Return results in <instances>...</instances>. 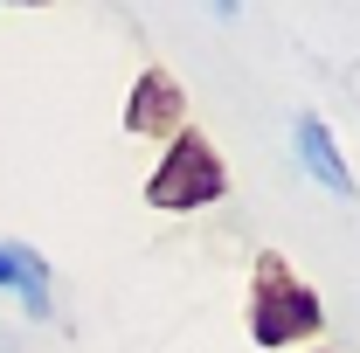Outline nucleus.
Instances as JSON below:
<instances>
[{"mask_svg":"<svg viewBox=\"0 0 360 353\" xmlns=\"http://www.w3.org/2000/svg\"><path fill=\"white\" fill-rule=\"evenodd\" d=\"M319 333H326L319 291L277 250H264L257 257V277H250V340L257 347H298V340H319Z\"/></svg>","mask_w":360,"mask_h":353,"instance_id":"obj_1","label":"nucleus"},{"mask_svg":"<svg viewBox=\"0 0 360 353\" xmlns=\"http://www.w3.org/2000/svg\"><path fill=\"white\" fill-rule=\"evenodd\" d=\"M222 194H229V167H222V153L208 146V132L180 125V132L167 139V153H160L153 180H146V201H153V208H174V215H187V208H215Z\"/></svg>","mask_w":360,"mask_h":353,"instance_id":"obj_2","label":"nucleus"},{"mask_svg":"<svg viewBox=\"0 0 360 353\" xmlns=\"http://www.w3.org/2000/svg\"><path fill=\"white\" fill-rule=\"evenodd\" d=\"M180 125H187V90L174 84V70H139L132 97H125V132L174 139Z\"/></svg>","mask_w":360,"mask_h":353,"instance_id":"obj_3","label":"nucleus"},{"mask_svg":"<svg viewBox=\"0 0 360 353\" xmlns=\"http://www.w3.org/2000/svg\"><path fill=\"white\" fill-rule=\"evenodd\" d=\"M291 146H298V167H305V174H312L326 194H340V201L354 194L347 153H340V139L326 132V118H319V111H298V118H291Z\"/></svg>","mask_w":360,"mask_h":353,"instance_id":"obj_4","label":"nucleus"},{"mask_svg":"<svg viewBox=\"0 0 360 353\" xmlns=\"http://www.w3.org/2000/svg\"><path fill=\"white\" fill-rule=\"evenodd\" d=\"M0 291H14L21 305H28V319H49V264L28 250V243H0Z\"/></svg>","mask_w":360,"mask_h":353,"instance_id":"obj_5","label":"nucleus"},{"mask_svg":"<svg viewBox=\"0 0 360 353\" xmlns=\"http://www.w3.org/2000/svg\"><path fill=\"white\" fill-rule=\"evenodd\" d=\"M208 7H215V14H236V0H208Z\"/></svg>","mask_w":360,"mask_h":353,"instance_id":"obj_6","label":"nucleus"},{"mask_svg":"<svg viewBox=\"0 0 360 353\" xmlns=\"http://www.w3.org/2000/svg\"><path fill=\"white\" fill-rule=\"evenodd\" d=\"M0 7H42V0H0Z\"/></svg>","mask_w":360,"mask_h":353,"instance_id":"obj_7","label":"nucleus"},{"mask_svg":"<svg viewBox=\"0 0 360 353\" xmlns=\"http://www.w3.org/2000/svg\"><path fill=\"white\" fill-rule=\"evenodd\" d=\"M319 353H326V347H319Z\"/></svg>","mask_w":360,"mask_h":353,"instance_id":"obj_8","label":"nucleus"}]
</instances>
